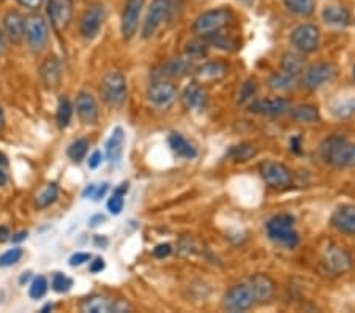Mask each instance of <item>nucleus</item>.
<instances>
[{
	"mask_svg": "<svg viewBox=\"0 0 355 313\" xmlns=\"http://www.w3.org/2000/svg\"><path fill=\"white\" fill-rule=\"evenodd\" d=\"M76 112L81 122L85 125H95L98 122L100 110L95 96L89 92H79L76 96Z\"/></svg>",
	"mask_w": 355,
	"mask_h": 313,
	"instance_id": "dca6fc26",
	"label": "nucleus"
},
{
	"mask_svg": "<svg viewBox=\"0 0 355 313\" xmlns=\"http://www.w3.org/2000/svg\"><path fill=\"white\" fill-rule=\"evenodd\" d=\"M46 291H48V280H46V277L38 276L33 278L31 288H28V296H31L32 299H40L43 298Z\"/></svg>",
	"mask_w": 355,
	"mask_h": 313,
	"instance_id": "4c0bfd02",
	"label": "nucleus"
},
{
	"mask_svg": "<svg viewBox=\"0 0 355 313\" xmlns=\"http://www.w3.org/2000/svg\"><path fill=\"white\" fill-rule=\"evenodd\" d=\"M28 277H31V272H26V274L21 277V280H19V282H21V283H24V282H27V280H28Z\"/></svg>",
	"mask_w": 355,
	"mask_h": 313,
	"instance_id": "13d9d810",
	"label": "nucleus"
},
{
	"mask_svg": "<svg viewBox=\"0 0 355 313\" xmlns=\"http://www.w3.org/2000/svg\"><path fill=\"white\" fill-rule=\"evenodd\" d=\"M95 192H96V185H95V184H90V185L85 187V190L83 192V196H84V198H92V199H94Z\"/></svg>",
	"mask_w": 355,
	"mask_h": 313,
	"instance_id": "09e8293b",
	"label": "nucleus"
},
{
	"mask_svg": "<svg viewBox=\"0 0 355 313\" xmlns=\"http://www.w3.org/2000/svg\"><path fill=\"white\" fill-rule=\"evenodd\" d=\"M73 116V106L68 99H60L57 106V124L60 128H67Z\"/></svg>",
	"mask_w": 355,
	"mask_h": 313,
	"instance_id": "f704fd0d",
	"label": "nucleus"
},
{
	"mask_svg": "<svg viewBox=\"0 0 355 313\" xmlns=\"http://www.w3.org/2000/svg\"><path fill=\"white\" fill-rule=\"evenodd\" d=\"M7 164H8V158L0 152V167H7Z\"/></svg>",
	"mask_w": 355,
	"mask_h": 313,
	"instance_id": "6e6d98bb",
	"label": "nucleus"
},
{
	"mask_svg": "<svg viewBox=\"0 0 355 313\" xmlns=\"http://www.w3.org/2000/svg\"><path fill=\"white\" fill-rule=\"evenodd\" d=\"M57 196H59V187L57 184H48L46 185V189L42 190V193L37 196V206L40 209H44V208H49L51 204L55 203Z\"/></svg>",
	"mask_w": 355,
	"mask_h": 313,
	"instance_id": "72a5a7b5",
	"label": "nucleus"
},
{
	"mask_svg": "<svg viewBox=\"0 0 355 313\" xmlns=\"http://www.w3.org/2000/svg\"><path fill=\"white\" fill-rule=\"evenodd\" d=\"M125 146V132L122 127H116L112 130L110 139L106 142V157L111 164H119L123 155Z\"/></svg>",
	"mask_w": 355,
	"mask_h": 313,
	"instance_id": "5701e85b",
	"label": "nucleus"
},
{
	"mask_svg": "<svg viewBox=\"0 0 355 313\" xmlns=\"http://www.w3.org/2000/svg\"><path fill=\"white\" fill-rule=\"evenodd\" d=\"M73 0H48V16L57 32L65 31L73 18Z\"/></svg>",
	"mask_w": 355,
	"mask_h": 313,
	"instance_id": "ddd939ff",
	"label": "nucleus"
},
{
	"mask_svg": "<svg viewBox=\"0 0 355 313\" xmlns=\"http://www.w3.org/2000/svg\"><path fill=\"white\" fill-rule=\"evenodd\" d=\"M267 235L273 242L284 246L286 248H294L299 246L300 236L294 228V217L289 214L275 215L267 221Z\"/></svg>",
	"mask_w": 355,
	"mask_h": 313,
	"instance_id": "f03ea898",
	"label": "nucleus"
},
{
	"mask_svg": "<svg viewBox=\"0 0 355 313\" xmlns=\"http://www.w3.org/2000/svg\"><path fill=\"white\" fill-rule=\"evenodd\" d=\"M107 190H110V184H107V182H103V184L96 185V192H95V196H94L95 201H100V199L106 195Z\"/></svg>",
	"mask_w": 355,
	"mask_h": 313,
	"instance_id": "de8ad7c7",
	"label": "nucleus"
},
{
	"mask_svg": "<svg viewBox=\"0 0 355 313\" xmlns=\"http://www.w3.org/2000/svg\"><path fill=\"white\" fill-rule=\"evenodd\" d=\"M8 182V176H7V173H3L2 169H0V187H3L5 184H7Z\"/></svg>",
	"mask_w": 355,
	"mask_h": 313,
	"instance_id": "864d4df0",
	"label": "nucleus"
},
{
	"mask_svg": "<svg viewBox=\"0 0 355 313\" xmlns=\"http://www.w3.org/2000/svg\"><path fill=\"white\" fill-rule=\"evenodd\" d=\"M259 171L262 179L272 189H283V187H288L292 180L291 169L283 163L264 162L261 164Z\"/></svg>",
	"mask_w": 355,
	"mask_h": 313,
	"instance_id": "9b49d317",
	"label": "nucleus"
},
{
	"mask_svg": "<svg viewBox=\"0 0 355 313\" xmlns=\"http://www.w3.org/2000/svg\"><path fill=\"white\" fill-rule=\"evenodd\" d=\"M16 2H18L21 7H24L27 10H32V11L40 10V8H42V5H43V0H16Z\"/></svg>",
	"mask_w": 355,
	"mask_h": 313,
	"instance_id": "c03bdc74",
	"label": "nucleus"
},
{
	"mask_svg": "<svg viewBox=\"0 0 355 313\" xmlns=\"http://www.w3.org/2000/svg\"><path fill=\"white\" fill-rule=\"evenodd\" d=\"M286 8L297 16L308 18L316 10V0H284Z\"/></svg>",
	"mask_w": 355,
	"mask_h": 313,
	"instance_id": "2f4dec72",
	"label": "nucleus"
},
{
	"mask_svg": "<svg viewBox=\"0 0 355 313\" xmlns=\"http://www.w3.org/2000/svg\"><path fill=\"white\" fill-rule=\"evenodd\" d=\"M89 151V141L87 139H76L71 142L70 147H68V157L71 158L74 163L83 162L85 155H87Z\"/></svg>",
	"mask_w": 355,
	"mask_h": 313,
	"instance_id": "c9c22d12",
	"label": "nucleus"
},
{
	"mask_svg": "<svg viewBox=\"0 0 355 313\" xmlns=\"http://www.w3.org/2000/svg\"><path fill=\"white\" fill-rule=\"evenodd\" d=\"M81 310L89 313L116 312V301L103 298V296H92V298H87L84 301Z\"/></svg>",
	"mask_w": 355,
	"mask_h": 313,
	"instance_id": "cd10ccee",
	"label": "nucleus"
},
{
	"mask_svg": "<svg viewBox=\"0 0 355 313\" xmlns=\"http://www.w3.org/2000/svg\"><path fill=\"white\" fill-rule=\"evenodd\" d=\"M144 5L146 0H125L122 19H120V28H122V35L127 42L136 35Z\"/></svg>",
	"mask_w": 355,
	"mask_h": 313,
	"instance_id": "1a4fd4ad",
	"label": "nucleus"
},
{
	"mask_svg": "<svg viewBox=\"0 0 355 313\" xmlns=\"http://www.w3.org/2000/svg\"><path fill=\"white\" fill-rule=\"evenodd\" d=\"M354 79H355V67H354Z\"/></svg>",
	"mask_w": 355,
	"mask_h": 313,
	"instance_id": "bf43d9fd",
	"label": "nucleus"
},
{
	"mask_svg": "<svg viewBox=\"0 0 355 313\" xmlns=\"http://www.w3.org/2000/svg\"><path fill=\"white\" fill-rule=\"evenodd\" d=\"M297 85V78L291 76L288 73H275V75L268 79V87L278 92H289Z\"/></svg>",
	"mask_w": 355,
	"mask_h": 313,
	"instance_id": "7c9ffc66",
	"label": "nucleus"
},
{
	"mask_svg": "<svg viewBox=\"0 0 355 313\" xmlns=\"http://www.w3.org/2000/svg\"><path fill=\"white\" fill-rule=\"evenodd\" d=\"M171 252H173V247L169 244H159L155 248H153V256L158 260H163L166 256H169Z\"/></svg>",
	"mask_w": 355,
	"mask_h": 313,
	"instance_id": "79ce46f5",
	"label": "nucleus"
},
{
	"mask_svg": "<svg viewBox=\"0 0 355 313\" xmlns=\"http://www.w3.org/2000/svg\"><path fill=\"white\" fill-rule=\"evenodd\" d=\"M26 237H27V231H19L18 235L13 236V242H21V241H24Z\"/></svg>",
	"mask_w": 355,
	"mask_h": 313,
	"instance_id": "603ef678",
	"label": "nucleus"
},
{
	"mask_svg": "<svg viewBox=\"0 0 355 313\" xmlns=\"http://www.w3.org/2000/svg\"><path fill=\"white\" fill-rule=\"evenodd\" d=\"M171 10L169 0H152L150 7H148L144 24H142V38H152L157 31L162 27L163 22L168 18Z\"/></svg>",
	"mask_w": 355,
	"mask_h": 313,
	"instance_id": "6e6552de",
	"label": "nucleus"
},
{
	"mask_svg": "<svg viewBox=\"0 0 355 313\" xmlns=\"http://www.w3.org/2000/svg\"><path fill=\"white\" fill-rule=\"evenodd\" d=\"M105 266H106V264H105V260H103V258H96L95 261H92L89 269H90L92 274H98V272H101L103 269H105Z\"/></svg>",
	"mask_w": 355,
	"mask_h": 313,
	"instance_id": "49530a36",
	"label": "nucleus"
},
{
	"mask_svg": "<svg viewBox=\"0 0 355 313\" xmlns=\"http://www.w3.org/2000/svg\"><path fill=\"white\" fill-rule=\"evenodd\" d=\"M282 70L291 76H300L305 71V60L295 53H286L282 59Z\"/></svg>",
	"mask_w": 355,
	"mask_h": 313,
	"instance_id": "c756f323",
	"label": "nucleus"
},
{
	"mask_svg": "<svg viewBox=\"0 0 355 313\" xmlns=\"http://www.w3.org/2000/svg\"><path fill=\"white\" fill-rule=\"evenodd\" d=\"M3 32L11 43H21L26 37V19L19 11L10 10L3 16Z\"/></svg>",
	"mask_w": 355,
	"mask_h": 313,
	"instance_id": "a211bd4d",
	"label": "nucleus"
},
{
	"mask_svg": "<svg viewBox=\"0 0 355 313\" xmlns=\"http://www.w3.org/2000/svg\"><path fill=\"white\" fill-rule=\"evenodd\" d=\"M324 263L330 272H334L336 276H341L346 274L347 271H351L352 258L343 247L330 246L324 253Z\"/></svg>",
	"mask_w": 355,
	"mask_h": 313,
	"instance_id": "2eb2a0df",
	"label": "nucleus"
},
{
	"mask_svg": "<svg viewBox=\"0 0 355 313\" xmlns=\"http://www.w3.org/2000/svg\"><path fill=\"white\" fill-rule=\"evenodd\" d=\"M335 78V67L327 62H320V64H314L308 67L305 71H303L302 84L305 85L306 89L314 90L322 87L324 84Z\"/></svg>",
	"mask_w": 355,
	"mask_h": 313,
	"instance_id": "f8f14e48",
	"label": "nucleus"
},
{
	"mask_svg": "<svg viewBox=\"0 0 355 313\" xmlns=\"http://www.w3.org/2000/svg\"><path fill=\"white\" fill-rule=\"evenodd\" d=\"M168 142H169L171 151H173L177 157L191 160V158L198 155L196 147H194L190 141H187L185 138H183L180 133H171L168 138Z\"/></svg>",
	"mask_w": 355,
	"mask_h": 313,
	"instance_id": "bb28decb",
	"label": "nucleus"
},
{
	"mask_svg": "<svg viewBox=\"0 0 355 313\" xmlns=\"http://www.w3.org/2000/svg\"><path fill=\"white\" fill-rule=\"evenodd\" d=\"M250 287L253 289L256 303L266 304L273 298L275 282L267 274H254L250 278Z\"/></svg>",
	"mask_w": 355,
	"mask_h": 313,
	"instance_id": "412c9836",
	"label": "nucleus"
},
{
	"mask_svg": "<svg viewBox=\"0 0 355 313\" xmlns=\"http://www.w3.org/2000/svg\"><path fill=\"white\" fill-rule=\"evenodd\" d=\"M331 225L343 235L355 236V206L345 204L338 208L331 215Z\"/></svg>",
	"mask_w": 355,
	"mask_h": 313,
	"instance_id": "6ab92c4d",
	"label": "nucleus"
},
{
	"mask_svg": "<svg viewBox=\"0 0 355 313\" xmlns=\"http://www.w3.org/2000/svg\"><path fill=\"white\" fill-rule=\"evenodd\" d=\"M322 19L330 27L343 28L351 22V13L347 8L340 7V5H329L322 10Z\"/></svg>",
	"mask_w": 355,
	"mask_h": 313,
	"instance_id": "393cba45",
	"label": "nucleus"
},
{
	"mask_svg": "<svg viewBox=\"0 0 355 313\" xmlns=\"http://www.w3.org/2000/svg\"><path fill=\"white\" fill-rule=\"evenodd\" d=\"M51 287L55 293H67L70 291V288L73 287V280L70 277H67L65 274H60V272H57L53 277V282H51Z\"/></svg>",
	"mask_w": 355,
	"mask_h": 313,
	"instance_id": "58836bf2",
	"label": "nucleus"
},
{
	"mask_svg": "<svg viewBox=\"0 0 355 313\" xmlns=\"http://www.w3.org/2000/svg\"><path fill=\"white\" fill-rule=\"evenodd\" d=\"M10 230L7 226H0V242H5L10 239Z\"/></svg>",
	"mask_w": 355,
	"mask_h": 313,
	"instance_id": "8fccbe9b",
	"label": "nucleus"
},
{
	"mask_svg": "<svg viewBox=\"0 0 355 313\" xmlns=\"http://www.w3.org/2000/svg\"><path fill=\"white\" fill-rule=\"evenodd\" d=\"M147 100L153 106L159 108V110H166V108L173 106L174 101L177 100L175 85L164 81V79H157L155 83L148 85Z\"/></svg>",
	"mask_w": 355,
	"mask_h": 313,
	"instance_id": "9d476101",
	"label": "nucleus"
},
{
	"mask_svg": "<svg viewBox=\"0 0 355 313\" xmlns=\"http://www.w3.org/2000/svg\"><path fill=\"white\" fill-rule=\"evenodd\" d=\"M231 18H232L231 10H227L225 7L204 11V13H200L196 18V21H194L193 32L196 33L198 37H202V38L218 35V32L223 31V28L231 22Z\"/></svg>",
	"mask_w": 355,
	"mask_h": 313,
	"instance_id": "7ed1b4c3",
	"label": "nucleus"
},
{
	"mask_svg": "<svg viewBox=\"0 0 355 313\" xmlns=\"http://www.w3.org/2000/svg\"><path fill=\"white\" fill-rule=\"evenodd\" d=\"M320 155L335 168L355 167V144L345 138L331 136L325 139L320 144Z\"/></svg>",
	"mask_w": 355,
	"mask_h": 313,
	"instance_id": "f257e3e1",
	"label": "nucleus"
},
{
	"mask_svg": "<svg viewBox=\"0 0 355 313\" xmlns=\"http://www.w3.org/2000/svg\"><path fill=\"white\" fill-rule=\"evenodd\" d=\"M256 304L253 289L250 285H236L225 296L223 305L227 312H246Z\"/></svg>",
	"mask_w": 355,
	"mask_h": 313,
	"instance_id": "39448f33",
	"label": "nucleus"
},
{
	"mask_svg": "<svg viewBox=\"0 0 355 313\" xmlns=\"http://www.w3.org/2000/svg\"><path fill=\"white\" fill-rule=\"evenodd\" d=\"M291 117L297 124H316L320 121L319 110L314 105H300L294 108L291 111Z\"/></svg>",
	"mask_w": 355,
	"mask_h": 313,
	"instance_id": "c85d7f7f",
	"label": "nucleus"
},
{
	"mask_svg": "<svg viewBox=\"0 0 355 313\" xmlns=\"http://www.w3.org/2000/svg\"><path fill=\"white\" fill-rule=\"evenodd\" d=\"M100 92L105 103L110 108L117 110L127 100V79H125V76L120 71L106 73L100 85Z\"/></svg>",
	"mask_w": 355,
	"mask_h": 313,
	"instance_id": "20e7f679",
	"label": "nucleus"
},
{
	"mask_svg": "<svg viewBox=\"0 0 355 313\" xmlns=\"http://www.w3.org/2000/svg\"><path fill=\"white\" fill-rule=\"evenodd\" d=\"M26 38L28 46H31L35 53H40L46 48L49 40V31L48 22L44 21L43 16L32 15L26 19Z\"/></svg>",
	"mask_w": 355,
	"mask_h": 313,
	"instance_id": "423d86ee",
	"label": "nucleus"
},
{
	"mask_svg": "<svg viewBox=\"0 0 355 313\" xmlns=\"http://www.w3.org/2000/svg\"><path fill=\"white\" fill-rule=\"evenodd\" d=\"M209 44L204 40H193L187 44V56L191 57V59H199V57L207 56Z\"/></svg>",
	"mask_w": 355,
	"mask_h": 313,
	"instance_id": "e433bc0d",
	"label": "nucleus"
},
{
	"mask_svg": "<svg viewBox=\"0 0 355 313\" xmlns=\"http://www.w3.org/2000/svg\"><path fill=\"white\" fill-rule=\"evenodd\" d=\"M227 75V65L223 62H205L196 68V76L199 81H220Z\"/></svg>",
	"mask_w": 355,
	"mask_h": 313,
	"instance_id": "a878e982",
	"label": "nucleus"
},
{
	"mask_svg": "<svg viewBox=\"0 0 355 313\" xmlns=\"http://www.w3.org/2000/svg\"><path fill=\"white\" fill-rule=\"evenodd\" d=\"M103 22H105V7L101 3L92 5L81 18L79 33L84 40H94L100 33Z\"/></svg>",
	"mask_w": 355,
	"mask_h": 313,
	"instance_id": "4468645a",
	"label": "nucleus"
},
{
	"mask_svg": "<svg viewBox=\"0 0 355 313\" xmlns=\"http://www.w3.org/2000/svg\"><path fill=\"white\" fill-rule=\"evenodd\" d=\"M291 110L289 100L283 99V96H275V99L268 100H257L254 103H251L250 111L254 114H261V116H283Z\"/></svg>",
	"mask_w": 355,
	"mask_h": 313,
	"instance_id": "f3484780",
	"label": "nucleus"
},
{
	"mask_svg": "<svg viewBox=\"0 0 355 313\" xmlns=\"http://www.w3.org/2000/svg\"><path fill=\"white\" fill-rule=\"evenodd\" d=\"M127 192H128V182H123V184H120V187H117L116 192H114V195L110 198V201H107V209H110V212L112 215H119L123 210V206H125L123 195Z\"/></svg>",
	"mask_w": 355,
	"mask_h": 313,
	"instance_id": "473e14b6",
	"label": "nucleus"
},
{
	"mask_svg": "<svg viewBox=\"0 0 355 313\" xmlns=\"http://www.w3.org/2000/svg\"><path fill=\"white\" fill-rule=\"evenodd\" d=\"M193 60L191 57H175V59L166 62L162 67V71H157L155 76L157 79H164V78H180L185 76L187 73L193 70Z\"/></svg>",
	"mask_w": 355,
	"mask_h": 313,
	"instance_id": "aec40b11",
	"label": "nucleus"
},
{
	"mask_svg": "<svg viewBox=\"0 0 355 313\" xmlns=\"http://www.w3.org/2000/svg\"><path fill=\"white\" fill-rule=\"evenodd\" d=\"M92 258L90 253H85V252H79V253H74L71 258H70V266H81L84 263H87V261Z\"/></svg>",
	"mask_w": 355,
	"mask_h": 313,
	"instance_id": "37998d69",
	"label": "nucleus"
},
{
	"mask_svg": "<svg viewBox=\"0 0 355 313\" xmlns=\"http://www.w3.org/2000/svg\"><path fill=\"white\" fill-rule=\"evenodd\" d=\"M3 51H5V38L2 33H0V54H2Z\"/></svg>",
	"mask_w": 355,
	"mask_h": 313,
	"instance_id": "4d7b16f0",
	"label": "nucleus"
},
{
	"mask_svg": "<svg viewBox=\"0 0 355 313\" xmlns=\"http://www.w3.org/2000/svg\"><path fill=\"white\" fill-rule=\"evenodd\" d=\"M291 43L294 44L295 49H299L300 53H314V51L319 48L320 43L319 28L314 24H300L292 31Z\"/></svg>",
	"mask_w": 355,
	"mask_h": 313,
	"instance_id": "0eeeda50",
	"label": "nucleus"
},
{
	"mask_svg": "<svg viewBox=\"0 0 355 313\" xmlns=\"http://www.w3.org/2000/svg\"><path fill=\"white\" fill-rule=\"evenodd\" d=\"M101 221H105V215L96 214V215H94V217L90 219V226H98Z\"/></svg>",
	"mask_w": 355,
	"mask_h": 313,
	"instance_id": "3c124183",
	"label": "nucleus"
},
{
	"mask_svg": "<svg viewBox=\"0 0 355 313\" xmlns=\"http://www.w3.org/2000/svg\"><path fill=\"white\" fill-rule=\"evenodd\" d=\"M182 100L188 110L191 111H202L205 106H207V94L202 85L199 83H191L187 85L185 90H183Z\"/></svg>",
	"mask_w": 355,
	"mask_h": 313,
	"instance_id": "4be33fe9",
	"label": "nucleus"
},
{
	"mask_svg": "<svg viewBox=\"0 0 355 313\" xmlns=\"http://www.w3.org/2000/svg\"><path fill=\"white\" fill-rule=\"evenodd\" d=\"M22 248L16 247V248H10L5 252L3 255H0V267H10L18 263V261L22 258Z\"/></svg>",
	"mask_w": 355,
	"mask_h": 313,
	"instance_id": "ea45409f",
	"label": "nucleus"
},
{
	"mask_svg": "<svg viewBox=\"0 0 355 313\" xmlns=\"http://www.w3.org/2000/svg\"><path fill=\"white\" fill-rule=\"evenodd\" d=\"M3 128H5V114H3L2 106H0V133L3 132Z\"/></svg>",
	"mask_w": 355,
	"mask_h": 313,
	"instance_id": "5fc2aeb1",
	"label": "nucleus"
},
{
	"mask_svg": "<svg viewBox=\"0 0 355 313\" xmlns=\"http://www.w3.org/2000/svg\"><path fill=\"white\" fill-rule=\"evenodd\" d=\"M256 92V81H253V79H250V81H246L242 89H240V94H239V101L240 103H245L246 100H250L251 96L254 95Z\"/></svg>",
	"mask_w": 355,
	"mask_h": 313,
	"instance_id": "a19ab883",
	"label": "nucleus"
},
{
	"mask_svg": "<svg viewBox=\"0 0 355 313\" xmlns=\"http://www.w3.org/2000/svg\"><path fill=\"white\" fill-rule=\"evenodd\" d=\"M40 76H42L46 87L55 89L57 85L60 84L62 79V68L59 59H57V57H48V59L43 62L42 68H40Z\"/></svg>",
	"mask_w": 355,
	"mask_h": 313,
	"instance_id": "b1692460",
	"label": "nucleus"
},
{
	"mask_svg": "<svg viewBox=\"0 0 355 313\" xmlns=\"http://www.w3.org/2000/svg\"><path fill=\"white\" fill-rule=\"evenodd\" d=\"M101 162H103V153L100 152V151H95L94 153H92V155L89 157V160H87V164H89V168L90 169H96L101 164Z\"/></svg>",
	"mask_w": 355,
	"mask_h": 313,
	"instance_id": "a18cd8bd",
	"label": "nucleus"
}]
</instances>
